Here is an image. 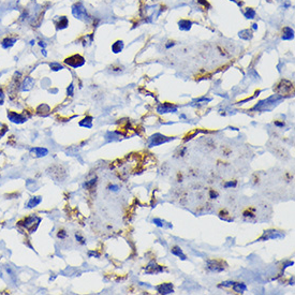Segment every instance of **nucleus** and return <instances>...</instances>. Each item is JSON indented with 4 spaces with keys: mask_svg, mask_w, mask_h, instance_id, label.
Returning <instances> with one entry per match:
<instances>
[{
    "mask_svg": "<svg viewBox=\"0 0 295 295\" xmlns=\"http://www.w3.org/2000/svg\"><path fill=\"white\" fill-rule=\"evenodd\" d=\"M41 202H42V198H41V196H33V198H31L30 200L28 201L26 207L27 208H34V207H37Z\"/></svg>",
    "mask_w": 295,
    "mask_h": 295,
    "instance_id": "14",
    "label": "nucleus"
},
{
    "mask_svg": "<svg viewBox=\"0 0 295 295\" xmlns=\"http://www.w3.org/2000/svg\"><path fill=\"white\" fill-rule=\"evenodd\" d=\"M64 64H66L67 66L76 69V68H80V67L84 66V64H85V58H84L83 56H80V55L75 54V55H72V56H70V57H67V58L64 59Z\"/></svg>",
    "mask_w": 295,
    "mask_h": 295,
    "instance_id": "2",
    "label": "nucleus"
},
{
    "mask_svg": "<svg viewBox=\"0 0 295 295\" xmlns=\"http://www.w3.org/2000/svg\"><path fill=\"white\" fill-rule=\"evenodd\" d=\"M30 155L35 158H42L48 155V149L43 148V147H34L30 149Z\"/></svg>",
    "mask_w": 295,
    "mask_h": 295,
    "instance_id": "7",
    "label": "nucleus"
},
{
    "mask_svg": "<svg viewBox=\"0 0 295 295\" xmlns=\"http://www.w3.org/2000/svg\"><path fill=\"white\" fill-rule=\"evenodd\" d=\"M191 26H192V21H188V19H182V21H178V27H179L180 30L188 31L190 30Z\"/></svg>",
    "mask_w": 295,
    "mask_h": 295,
    "instance_id": "15",
    "label": "nucleus"
},
{
    "mask_svg": "<svg viewBox=\"0 0 295 295\" xmlns=\"http://www.w3.org/2000/svg\"><path fill=\"white\" fill-rule=\"evenodd\" d=\"M170 139H168L166 136H163V135H161V134H156L150 139L149 146L150 147L157 146V145H160V144H162V143H165V142H169Z\"/></svg>",
    "mask_w": 295,
    "mask_h": 295,
    "instance_id": "6",
    "label": "nucleus"
},
{
    "mask_svg": "<svg viewBox=\"0 0 295 295\" xmlns=\"http://www.w3.org/2000/svg\"><path fill=\"white\" fill-rule=\"evenodd\" d=\"M68 18L66 16H60L58 17V23L55 21V25L57 26V29H64L68 27Z\"/></svg>",
    "mask_w": 295,
    "mask_h": 295,
    "instance_id": "17",
    "label": "nucleus"
},
{
    "mask_svg": "<svg viewBox=\"0 0 295 295\" xmlns=\"http://www.w3.org/2000/svg\"><path fill=\"white\" fill-rule=\"evenodd\" d=\"M57 236H58V238H60V239L66 238V237H67V232L64 231V230H59Z\"/></svg>",
    "mask_w": 295,
    "mask_h": 295,
    "instance_id": "28",
    "label": "nucleus"
},
{
    "mask_svg": "<svg viewBox=\"0 0 295 295\" xmlns=\"http://www.w3.org/2000/svg\"><path fill=\"white\" fill-rule=\"evenodd\" d=\"M3 101H5V94H3L2 90H0V105H2Z\"/></svg>",
    "mask_w": 295,
    "mask_h": 295,
    "instance_id": "33",
    "label": "nucleus"
},
{
    "mask_svg": "<svg viewBox=\"0 0 295 295\" xmlns=\"http://www.w3.org/2000/svg\"><path fill=\"white\" fill-rule=\"evenodd\" d=\"M96 182H97V180H96V178H94V179H91V180H90V182H86V184H85V187H86V188H89L90 186H92V185L96 184Z\"/></svg>",
    "mask_w": 295,
    "mask_h": 295,
    "instance_id": "32",
    "label": "nucleus"
},
{
    "mask_svg": "<svg viewBox=\"0 0 295 295\" xmlns=\"http://www.w3.org/2000/svg\"><path fill=\"white\" fill-rule=\"evenodd\" d=\"M29 44H30L31 46H33V45L35 44V41H34V40H30V42H29Z\"/></svg>",
    "mask_w": 295,
    "mask_h": 295,
    "instance_id": "39",
    "label": "nucleus"
},
{
    "mask_svg": "<svg viewBox=\"0 0 295 295\" xmlns=\"http://www.w3.org/2000/svg\"><path fill=\"white\" fill-rule=\"evenodd\" d=\"M252 26H253V29H254V30H255V29H257V24H253Z\"/></svg>",
    "mask_w": 295,
    "mask_h": 295,
    "instance_id": "41",
    "label": "nucleus"
},
{
    "mask_svg": "<svg viewBox=\"0 0 295 295\" xmlns=\"http://www.w3.org/2000/svg\"><path fill=\"white\" fill-rule=\"evenodd\" d=\"M145 271H146L147 274H158V273H162L163 267L160 266V265H158V264H156L155 262H150L146 266Z\"/></svg>",
    "mask_w": 295,
    "mask_h": 295,
    "instance_id": "10",
    "label": "nucleus"
},
{
    "mask_svg": "<svg viewBox=\"0 0 295 295\" xmlns=\"http://www.w3.org/2000/svg\"><path fill=\"white\" fill-rule=\"evenodd\" d=\"M73 90H74V85L73 84H70V86L68 87V89H67V93H68V96H70V97H72L73 96Z\"/></svg>",
    "mask_w": 295,
    "mask_h": 295,
    "instance_id": "30",
    "label": "nucleus"
},
{
    "mask_svg": "<svg viewBox=\"0 0 295 295\" xmlns=\"http://www.w3.org/2000/svg\"><path fill=\"white\" fill-rule=\"evenodd\" d=\"M207 268L210 271H215V273H221L225 269V266H223V262L222 261H217V260H211V261H207Z\"/></svg>",
    "mask_w": 295,
    "mask_h": 295,
    "instance_id": "4",
    "label": "nucleus"
},
{
    "mask_svg": "<svg viewBox=\"0 0 295 295\" xmlns=\"http://www.w3.org/2000/svg\"><path fill=\"white\" fill-rule=\"evenodd\" d=\"M171 252H172V254L176 255V257H178L179 259L182 260H186V254H185L184 252H182V250L180 249L179 247H177V246H175V247L172 248V250H171Z\"/></svg>",
    "mask_w": 295,
    "mask_h": 295,
    "instance_id": "20",
    "label": "nucleus"
},
{
    "mask_svg": "<svg viewBox=\"0 0 295 295\" xmlns=\"http://www.w3.org/2000/svg\"><path fill=\"white\" fill-rule=\"evenodd\" d=\"M239 37L244 40H250L252 38V32H251L249 29H245V30L241 31L239 32Z\"/></svg>",
    "mask_w": 295,
    "mask_h": 295,
    "instance_id": "21",
    "label": "nucleus"
},
{
    "mask_svg": "<svg viewBox=\"0 0 295 295\" xmlns=\"http://www.w3.org/2000/svg\"><path fill=\"white\" fill-rule=\"evenodd\" d=\"M41 53H42V55L44 57H47V53H46V50L45 48H42V51H41Z\"/></svg>",
    "mask_w": 295,
    "mask_h": 295,
    "instance_id": "37",
    "label": "nucleus"
},
{
    "mask_svg": "<svg viewBox=\"0 0 295 295\" xmlns=\"http://www.w3.org/2000/svg\"><path fill=\"white\" fill-rule=\"evenodd\" d=\"M174 44L175 43H173V42H172V44H166V48H170L171 46H174Z\"/></svg>",
    "mask_w": 295,
    "mask_h": 295,
    "instance_id": "40",
    "label": "nucleus"
},
{
    "mask_svg": "<svg viewBox=\"0 0 295 295\" xmlns=\"http://www.w3.org/2000/svg\"><path fill=\"white\" fill-rule=\"evenodd\" d=\"M245 17L246 18H254L255 16V11L253 9H251V8H249V9H247V11L245 12Z\"/></svg>",
    "mask_w": 295,
    "mask_h": 295,
    "instance_id": "23",
    "label": "nucleus"
},
{
    "mask_svg": "<svg viewBox=\"0 0 295 295\" xmlns=\"http://www.w3.org/2000/svg\"><path fill=\"white\" fill-rule=\"evenodd\" d=\"M275 125L278 126V127H283V126H284V123H278V121H275Z\"/></svg>",
    "mask_w": 295,
    "mask_h": 295,
    "instance_id": "38",
    "label": "nucleus"
},
{
    "mask_svg": "<svg viewBox=\"0 0 295 295\" xmlns=\"http://www.w3.org/2000/svg\"><path fill=\"white\" fill-rule=\"evenodd\" d=\"M109 189L111 190V191H114V192H117L118 190H119V187L116 186V185H111V186L109 187Z\"/></svg>",
    "mask_w": 295,
    "mask_h": 295,
    "instance_id": "31",
    "label": "nucleus"
},
{
    "mask_svg": "<svg viewBox=\"0 0 295 295\" xmlns=\"http://www.w3.org/2000/svg\"><path fill=\"white\" fill-rule=\"evenodd\" d=\"M156 290L160 294H171L174 292V288H173L172 283H162L160 286L156 287Z\"/></svg>",
    "mask_w": 295,
    "mask_h": 295,
    "instance_id": "8",
    "label": "nucleus"
},
{
    "mask_svg": "<svg viewBox=\"0 0 295 295\" xmlns=\"http://www.w3.org/2000/svg\"><path fill=\"white\" fill-rule=\"evenodd\" d=\"M88 255H89L90 257H91L92 255H96V257H100L99 253H98V252H94V251H89V252H88Z\"/></svg>",
    "mask_w": 295,
    "mask_h": 295,
    "instance_id": "35",
    "label": "nucleus"
},
{
    "mask_svg": "<svg viewBox=\"0 0 295 295\" xmlns=\"http://www.w3.org/2000/svg\"><path fill=\"white\" fill-rule=\"evenodd\" d=\"M39 45H40L41 47H43V48H45V47H46V43L43 42V41H40V42H39Z\"/></svg>",
    "mask_w": 295,
    "mask_h": 295,
    "instance_id": "36",
    "label": "nucleus"
},
{
    "mask_svg": "<svg viewBox=\"0 0 295 295\" xmlns=\"http://www.w3.org/2000/svg\"><path fill=\"white\" fill-rule=\"evenodd\" d=\"M50 67L53 71H59V70H62V69H64V67H62L60 64H58V62H52V64H50Z\"/></svg>",
    "mask_w": 295,
    "mask_h": 295,
    "instance_id": "24",
    "label": "nucleus"
},
{
    "mask_svg": "<svg viewBox=\"0 0 295 295\" xmlns=\"http://www.w3.org/2000/svg\"><path fill=\"white\" fill-rule=\"evenodd\" d=\"M72 14H73V16L75 18L83 19V21H85V19L88 18L87 11H86V9L84 8V5L82 3H75L72 7Z\"/></svg>",
    "mask_w": 295,
    "mask_h": 295,
    "instance_id": "3",
    "label": "nucleus"
},
{
    "mask_svg": "<svg viewBox=\"0 0 295 295\" xmlns=\"http://www.w3.org/2000/svg\"><path fill=\"white\" fill-rule=\"evenodd\" d=\"M152 222L155 224H156L157 227H159V228H163V225H164V223H163V221L161 219H158V218H156V219H153L152 220Z\"/></svg>",
    "mask_w": 295,
    "mask_h": 295,
    "instance_id": "29",
    "label": "nucleus"
},
{
    "mask_svg": "<svg viewBox=\"0 0 295 295\" xmlns=\"http://www.w3.org/2000/svg\"><path fill=\"white\" fill-rule=\"evenodd\" d=\"M236 185H237V182L236 180H233V182H228L224 184V188H234V187H236Z\"/></svg>",
    "mask_w": 295,
    "mask_h": 295,
    "instance_id": "26",
    "label": "nucleus"
},
{
    "mask_svg": "<svg viewBox=\"0 0 295 295\" xmlns=\"http://www.w3.org/2000/svg\"><path fill=\"white\" fill-rule=\"evenodd\" d=\"M33 86H34V80L30 76H27L21 84V91H29V90L32 89Z\"/></svg>",
    "mask_w": 295,
    "mask_h": 295,
    "instance_id": "12",
    "label": "nucleus"
},
{
    "mask_svg": "<svg viewBox=\"0 0 295 295\" xmlns=\"http://www.w3.org/2000/svg\"><path fill=\"white\" fill-rule=\"evenodd\" d=\"M209 195H210V198H216L218 196V193L214 191V190H211V191H210V193H209Z\"/></svg>",
    "mask_w": 295,
    "mask_h": 295,
    "instance_id": "34",
    "label": "nucleus"
},
{
    "mask_svg": "<svg viewBox=\"0 0 295 295\" xmlns=\"http://www.w3.org/2000/svg\"><path fill=\"white\" fill-rule=\"evenodd\" d=\"M8 118H9L10 121H12V123H18V125L19 123H24L27 121L26 116L23 115V114H17L13 111L8 112Z\"/></svg>",
    "mask_w": 295,
    "mask_h": 295,
    "instance_id": "5",
    "label": "nucleus"
},
{
    "mask_svg": "<svg viewBox=\"0 0 295 295\" xmlns=\"http://www.w3.org/2000/svg\"><path fill=\"white\" fill-rule=\"evenodd\" d=\"M234 284V281H224V282L220 283L218 288H232Z\"/></svg>",
    "mask_w": 295,
    "mask_h": 295,
    "instance_id": "25",
    "label": "nucleus"
},
{
    "mask_svg": "<svg viewBox=\"0 0 295 295\" xmlns=\"http://www.w3.org/2000/svg\"><path fill=\"white\" fill-rule=\"evenodd\" d=\"M80 126H82V127H86V128H91L92 127V117L88 116V117L84 118V119L80 123Z\"/></svg>",
    "mask_w": 295,
    "mask_h": 295,
    "instance_id": "22",
    "label": "nucleus"
},
{
    "mask_svg": "<svg viewBox=\"0 0 295 295\" xmlns=\"http://www.w3.org/2000/svg\"><path fill=\"white\" fill-rule=\"evenodd\" d=\"M232 288H233L234 292L241 293V294L247 291V286H246L245 283H243V282H234V284H233V287H232Z\"/></svg>",
    "mask_w": 295,
    "mask_h": 295,
    "instance_id": "16",
    "label": "nucleus"
},
{
    "mask_svg": "<svg viewBox=\"0 0 295 295\" xmlns=\"http://www.w3.org/2000/svg\"><path fill=\"white\" fill-rule=\"evenodd\" d=\"M283 237L282 234H280L278 231H267L265 232L264 235L260 238V241H267V239H275V238H281Z\"/></svg>",
    "mask_w": 295,
    "mask_h": 295,
    "instance_id": "11",
    "label": "nucleus"
},
{
    "mask_svg": "<svg viewBox=\"0 0 295 295\" xmlns=\"http://www.w3.org/2000/svg\"><path fill=\"white\" fill-rule=\"evenodd\" d=\"M177 111V107L174 105H172V104H169V103H164L162 104V105L158 106V109H157V112L160 114H165V113H175V112Z\"/></svg>",
    "mask_w": 295,
    "mask_h": 295,
    "instance_id": "9",
    "label": "nucleus"
},
{
    "mask_svg": "<svg viewBox=\"0 0 295 295\" xmlns=\"http://www.w3.org/2000/svg\"><path fill=\"white\" fill-rule=\"evenodd\" d=\"M75 238H76V241H80V244H83V245H84V244H86L85 238H84V237H83V236L80 235V233H76V234H75Z\"/></svg>",
    "mask_w": 295,
    "mask_h": 295,
    "instance_id": "27",
    "label": "nucleus"
},
{
    "mask_svg": "<svg viewBox=\"0 0 295 295\" xmlns=\"http://www.w3.org/2000/svg\"><path fill=\"white\" fill-rule=\"evenodd\" d=\"M40 222H41V218L37 217V216H29V217L25 218L23 221L19 222V224L23 225L26 230H28L30 233H33L37 230Z\"/></svg>",
    "mask_w": 295,
    "mask_h": 295,
    "instance_id": "1",
    "label": "nucleus"
},
{
    "mask_svg": "<svg viewBox=\"0 0 295 295\" xmlns=\"http://www.w3.org/2000/svg\"><path fill=\"white\" fill-rule=\"evenodd\" d=\"M123 50V42L121 40H118L112 45V51L114 54H118Z\"/></svg>",
    "mask_w": 295,
    "mask_h": 295,
    "instance_id": "19",
    "label": "nucleus"
},
{
    "mask_svg": "<svg viewBox=\"0 0 295 295\" xmlns=\"http://www.w3.org/2000/svg\"><path fill=\"white\" fill-rule=\"evenodd\" d=\"M294 38V30L290 27H286L283 29L282 40H292Z\"/></svg>",
    "mask_w": 295,
    "mask_h": 295,
    "instance_id": "18",
    "label": "nucleus"
},
{
    "mask_svg": "<svg viewBox=\"0 0 295 295\" xmlns=\"http://www.w3.org/2000/svg\"><path fill=\"white\" fill-rule=\"evenodd\" d=\"M16 41H17L16 38H5L1 41V46H2L5 50H8V48L13 46Z\"/></svg>",
    "mask_w": 295,
    "mask_h": 295,
    "instance_id": "13",
    "label": "nucleus"
}]
</instances>
